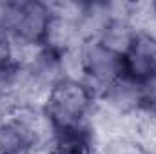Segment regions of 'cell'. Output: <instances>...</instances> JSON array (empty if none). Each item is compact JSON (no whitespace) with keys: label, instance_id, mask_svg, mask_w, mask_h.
Instances as JSON below:
<instances>
[{"label":"cell","instance_id":"277c9868","mask_svg":"<svg viewBox=\"0 0 156 154\" xmlns=\"http://www.w3.org/2000/svg\"><path fill=\"white\" fill-rule=\"evenodd\" d=\"M156 73V37L134 35L122 53V78L142 85Z\"/></svg>","mask_w":156,"mask_h":154},{"label":"cell","instance_id":"ba28073f","mask_svg":"<svg viewBox=\"0 0 156 154\" xmlns=\"http://www.w3.org/2000/svg\"><path fill=\"white\" fill-rule=\"evenodd\" d=\"M5 38H7V33H5V26H4V15H2V4H0V49H2V45L5 44Z\"/></svg>","mask_w":156,"mask_h":154},{"label":"cell","instance_id":"5b68a950","mask_svg":"<svg viewBox=\"0 0 156 154\" xmlns=\"http://www.w3.org/2000/svg\"><path fill=\"white\" fill-rule=\"evenodd\" d=\"M82 67L93 83L113 87L122 78V54L102 42H93L83 49Z\"/></svg>","mask_w":156,"mask_h":154},{"label":"cell","instance_id":"7a4b0ae2","mask_svg":"<svg viewBox=\"0 0 156 154\" xmlns=\"http://www.w3.org/2000/svg\"><path fill=\"white\" fill-rule=\"evenodd\" d=\"M5 33L22 44L45 42L53 15L40 2H5L2 4Z\"/></svg>","mask_w":156,"mask_h":154},{"label":"cell","instance_id":"52a82bcc","mask_svg":"<svg viewBox=\"0 0 156 154\" xmlns=\"http://www.w3.org/2000/svg\"><path fill=\"white\" fill-rule=\"evenodd\" d=\"M138 102H140L151 114L156 116V73L151 78H147V80L140 85Z\"/></svg>","mask_w":156,"mask_h":154},{"label":"cell","instance_id":"3957f363","mask_svg":"<svg viewBox=\"0 0 156 154\" xmlns=\"http://www.w3.org/2000/svg\"><path fill=\"white\" fill-rule=\"evenodd\" d=\"M40 127L29 111H16L0 121V154H31L40 142Z\"/></svg>","mask_w":156,"mask_h":154},{"label":"cell","instance_id":"6da1fadb","mask_svg":"<svg viewBox=\"0 0 156 154\" xmlns=\"http://www.w3.org/2000/svg\"><path fill=\"white\" fill-rule=\"evenodd\" d=\"M91 107V89L73 78H60L51 85L45 116L56 132L83 127L82 121Z\"/></svg>","mask_w":156,"mask_h":154},{"label":"cell","instance_id":"8992f818","mask_svg":"<svg viewBox=\"0 0 156 154\" xmlns=\"http://www.w3.org/2000/svg\"><path fill=\"white\" fill-rule=\"evenodd\" d=\"M18 78V67L15 62H11L7 56H0V98L5 96V93L15 87Z\"/></svg>","mask_w":156,"mask_h":154}]
</instances>
